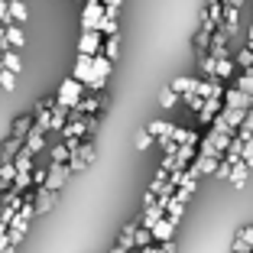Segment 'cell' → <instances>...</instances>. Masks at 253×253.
Masks as SVG:
<instances>
[{
    "label": "cell",
    "instance_id": "obj_1",
    "mask_svg": "<svg viewBox=\"0 0 253 253\" xmlns=\"http://www.w3.org/2000/svg\"><path fill=\"white\" fill-rule=\"evenodd\" d=\"M97 156H101V146H97L91 136H84V140L78 143V149H75L72 156H68V169H72V172H84Z\"/></svg>",
    "mask_w": 253,
    "mask_h": 253
},
{
    "label": "cell",
    "instance_id": "obj_2",
    "mask_svg": "<svg viewBox=\"0 0 253 253\" xmlns=\"http://www.w3.org/2000/svg\"><path fill=\"white\" fill-rule=\"evenodd\" d=\"M82 94H84V82H78V78H65V82L59 84V94H55V101L59 104H65V107H75L78 101H82Z\"/></svg>",
    "mask_w": 253,
    "mask_h": 253
},
{
    "label": "cell",
    "instance_id": "obj_3",
    "mask_svg": "<svg viewBox=\"0 0 253 253\" xmlns=\"http://www.w3.org/2000/svg\"><path fill=\"white\" fill-rule=\"evenodd\" d=\"M59 195L62 192H52V188H33V208H36V217H42V214H49V211L59 205Z\"/></svg>",
    "mask_w": 253,
    "mask_h": 253
},
{
    "label": "cell",
    "instance_id": "obj_4",
    "mask_svg": "<svg viewBox=\"0 0 253 253\" xmlns=\"http://www.w3.org/2000/svg\"><path fill=\"white\" fill-rule=\"evenodd\" d=\"M101 49H104V33H101V30H84L82 36H78V52L97 55Z\"/></svg>",
    "mask_w": 253,
    "mask_h": 253
},
{
    "label": "cell",
    "instance_id": "obj_5",
    "mask_svg": "<svg viewBox=\"0 0 253 253\" xmlns=\"http://www.w3.org/2000/svg\"><path fill=\"white\" fill-rule=\"evenodd\" d=\"M68 175H72L68 163H49V179H45V188L62 192V188H65V182H68Z\"/></svg>",
    "mask_w": 253,
    "mask_h": 253
},
{
    "label": "cell",
    "instance_id": "obj_6",
    "mask_svg": "<svg viewBox=\"0 0 253 253\" xmlns=\"http://www.w3.org/2000/svg\"><path fill=\"white\" fill-rule=\"evenodd\" d=\"M221 107H224V97H205V107L195 114V120H198L201 130H205V126H211V120L221 114Z\"/></svg>",
    "mask_w": 253,
    "mask_h": 253
},
{
    "label": "cell",
    "instance_id": "obj_7",
    "mask_svg": "<svg viewBox=\"0 0 253 253\" xmlns=\"http://www.w3.org/2000/svg\"><path fill=\"white\" fill-rule=\"evenodd\" d=\"M104 3L97 0V3H84V10H82V30H97L101 26V20H104Z\"/></svg>",
    "mask_w": 253,
    "mask_h": 253
},
{
    "label": "cell",
    "instance_id": "obj_8",
    "mask_svg": "<svg viewBox=\"0 0 253 253\" xmlns=\"http://www.w3.org/2000/svg\"><path fill=\"white\" fill-rule=\"evenodd\" d=\"M250 166L244 163V159H237V163H234V169H231V179H227V185L234 188V192H244L247 188V182H250Z\"/></svg>",
    "mask_w": 253,
    "mask_h": 253
},
{
    "label": "cell",
    "instance_id": "obj_9",
    "mask_svg": "<svg viewBox=\"0 0 253 253\" xmlns=\"http://www.w3.org/2000/svg\"><path fill=\"white\" fill-rule=\"evenodd\" d=\"M175 231H179V221H172V217H159L153 224V240L163 244V240H175Z\"/></svg>",
    "mask_w": 253,
    "mask_h": 253
},
{
    "label": "cell",
    "instance_id": "obj_10",
    "mask_svg": "<svg viewBox=\"0 0 253 253\" xmlns=\"http://www.w3.org/2000/svg\"><path fill=\"white\" fill-rule=\"evenodd\" d=\"M62 140H84L88 136V126H84V117H68L65 126L59 130Z\"/></svg>",
    "mask_w": 253,
    "mask_h": 253
},
{
    "label": "cell",
    "instance_id": "obj_11",
    "mask_svg": "<svg viewBox=\"0 0 253 253\" xmlns=\"http://www.w3.org/2000/svg\"><path fill=\"white\" fill-rule=\"evenodd\" d=\"M45 136H49V133H45L42 126H36V124H33V130H30L26 136H23V146H26V149L33 153V156H36V153H42V149L49 146V143H45Z\"/></svg>",
    "mask_w": 253,
    "mask_h": 253
},
{
    "label": "cell",
    "instance_id": "obj_12",
    "mask_svg": "<svg viewBox=\"0 0 253 253\" xmlns=\"http://www.w3.org/2000/svg\"><path fill=\"white\" fill-rule=\"evenodd\" d=\"M217 163H221V156H205V153H198L188 166H192L201 179H205V175H214V172H217Z\"/></svg>",
    "mask_w": 253,
    "mask_h": 253
},
{
    "label": "cell",
    "instance_id": "obj_13",
    "mask_svg": "<svg viewBox=\"0 0 253 253\" xmlns=\"http://www.w3.org/2000/svg\"><path fill=\"white\" fill-rule=\"evenodd\" d=\"M55 101V97H52ZM52 101L45 97V101H36V107H33V124L42 126L45 133H49V120H52Z\"/></svg>",
    "mask_w": 253,
    "mask_h": 253
},
{
    "label": "cell",
    "instance_id": "obj_14",
    "mask_svg": "<svg viewBox=\"0 0 253 253\" xmlns=\"http://www.w3.org/2000/svg\"><path fill=\"white\" fill-rule=\"evenodd\" d=\"M250 104H253V94H247V91H240V88L224 91V107H240V111H247Z\"/></svg>",
    "mask_w": 253,
    "mask_h": 253
},
{
    "label": "cell",
    "instance_id": "obj_15",
    "mask_svg": "<svg viewBox=\"0 0 253 253\" xmlns=\"http://www.w3.org/2000/svg\"><path fill=\"white\" fill-rule=\"evenodd\" d=\"M133 231H136V221H126L124 227H120L114 247H117V250H133Z\"/></svg>",
    "mask_w": 253,
    "mask_h": 253
},
{
    "label": "cell",
    "instance_id": "obj_16",
    "mask_svg": "<svg viewBox=\"0 0 253 253\" xmlns=\"http://www.w3.org/2000/svg\"><path fill=\"white\" fill-rule=\"evenodd\" d=\"M13 179H16L13 159H0V192H7V188L13 185Z\"/></svg>",
    "mask_w": 253,
    "mask_h": 253
},
{
    "label": "cell",
    "instance_id": "obj_17",
    "mask_svg": "<svg viewBox=\"0 0 253 253\" xmlns=\"http://www.w3.org/2000/svg\"><path fill=\"white\" fill-rule=\"evenodd\" d=\"M33 130V114H20V117H13V124H10V136H26Z\"/></svg>",
    "mask_w": 253,
    "mask_h": 253
},
{
    "label": "cell",
    "instance_id": "obj_18",
    "mask_svg": "<svg viewBox=\"0 0 253 253\" xmlns=\"http://www.w3.org/2000/svg\"><path fill=\"white\" fill-rule=\"evenodd\" d=\"M7 45H10V49H23V45H26L23 23H7Z\"/></svg>",
    "mask_w": 253,
    "mask_h": 253
},
{
    "label": "cell",
    "instance_id": "obj_19",
    "mask_svg": "<svg viewBox=\"0 0 253 253\" xmlns=\"http://www.w3.org/2000/svg\"><path fill=\"white\" fill-rule=\"evenodd\" d=\"M3 68L13 75H23V55L20 49H3Z\"/></svg>",
    "mask_w": 253,
    "mask_h": 253
},
{
    "label": "cell",
    "instance_id": "obj_20",
    "mask_svg": "<svg viewBox=\"0 0 253 253\" xmlns=\"http://www.w3.org/2000/svg\"><path fill=\"white\" fill-rule=\"evenodd\" d=\"M91 59H94V55L78 52V59H75V72H72L78 82H88V78H91Z\"/></svg>",
    "mask_w": 253,
    "mask_h": 253
},
{
    "label": "cell",
    "instance_id": "obj_21",
    "mask_svg": "<svg viewBox=\"0 0 253 253\" xmlns=\"http://www.w3.org/2000/svg\"><path fill=\"white\" fill-rule=\"evenodd\" d=\"M234 72H237V62H234L231 55H224V59H217L214 78H221V82H227V78H234Z\"/></svg>",
    "mask_w": 253,
    "mask_h": 253
},
{
    "label": "cell",
    "instance_id": "obj_22",
    "mask_svg": "<svg viewBox=\"0 0 253 253\" xmlns=\"http://www.w3.org/2000/svg\"><path fill=\"white\" fill-rule=\"evenodd\" d=\"M68 120V107L59 104V101H52V120H49V130H62Z\"/></svg>",
    "mask_w": 253,
    "mask_h": 253
},
{
    "label": "cell",
    "instance_id": "obj_23",
    "mask_svg": "<svg viewBox=\"0 0 253 253\" xmlns=\"http://www.w3.org/2000/svg\"><path fill=\"white\" fill-rule=\"evenodd\" d=\"M20 149H23V140H20V136H7V140L0 143V159H13Z\"/></svg>",
    "mask_w": 253,
    "mask_h": 253
},
{
    "label": "cell",
    "instance_id": "obj_24",
    "mask_svg": "<svg viewBox=\"0 0 253 253\" xmlns=\"http://www.w3.org/2000/svg\"><path fill=\"white\" fill-rule=\"evenodd\" d=\"M101 52H104L111 62L120 59V33H114V36H104V49H101Z\"/></svg>",
    "mask_w": 253,
    "mask_h": 253
},
{
    "label": "cell",
    "instance_id": "obj_25",
    "mask_svg": "<svg viewBox=\"0 0 253 253\" xmlns=\"http://www.w3.org/2000/svg\"><path fill=\"white\" fill-rule=\"evenodd\" d=\"M153 244V231L149 227H143V224H136V231H133V247L136 250H143V247Z\"/></svg>",
    "mask_w": 253,
    "mask_h": 253
},
{
    "label": "cell",
    "instance_id": "obj_26",
    "mask_svg": "<svg viewBox=\"0 0 253 253\" xmlns=\"http://www.w3.org/2000/svg\"><path fill=\"white\" fill-rule=\"evenodd\" d=\"M195 82H198V78H172L169 88L182 97V94H188V91H195Z\"/></svg>",
    "mask_w": 253,
    "mask_h": 253
},
{
    "label": "cell",
    "instance_id": "obj_27",
    "mask_svg": "<svg viewBox=\"0 0 253 253\" xmlns=\"http://www.w3.org/2000/svg\"><path fill=\"white\" fill-rule=\"evenodd\" d=\"M234 88L247 91V94H253V68H240L237 75V82H234Z\"/></svg>",
    "mask_w": 253,
    "mask_h": 253
},
{
    "label": "cell",
    "instance_id": "obj_28",
    "mask_svg": "<svg viewBox=\"0 0 253 253\" xmlns=\"http://www.w3.org/2000/svg\"><path fill=\"white\" fill-rule=\"evenodd\" d=\"M175 250H179V244H175V240H163V244H156V240H153V244L143 247L140 253H175Z\"/></svg>",
    "mask_w": 253,
    "mask_h": 253
},
{
    "label": "cell",
    "instance_id": "obj_29",
    "mask_svg": "<svg viewBox=\"0 0 253 253\" xmlns=\"http://www.w3.org/2000/svg\"><path fill=\"white\" fill-rule=\"evenodd\" d=\"M211 36H214V33H208V30H201V26H198V33H195V39H192L195 52H208V49H211Z\"/></svg>",
    "mask_w": 253,
    "mask_h": 253
},
{
    "label": "cell",
    "instance_id": "obj_30",
    "mask_svg": "<svg viewBox=\"0 0 253 253\" xmlns=\"http://www.w3.org/2000/svg\"><path fill=\"white\" fill-rule=\"evenodd\" d=\"M26 16H30L26 3H23V0H10V20L13 23H26Z\"/></svg>",
    "mask_w": 253,
    "mask_h": 253
},
{
    "label": "cell",
    "instance_id": "obj_31",
    "mask_svg": "<svg viewBox=\"0 0 253 253\" xmlns=\"http://www.w3.org/2000/svg\"><path fill=\"white\" fill-rule=\"evenodd\" d=\"M13 166H16V169H33V166H36V156H33V153H30L26 146H23L20 153L13 156Z\"/></svg>",
    "mask_w": 253,
    "mask_h": 253
},
{
    "label": "cell",
    "instance_id": "obj_32",
    "mask_svg": "<svg viewBox=\"0 0 253 253\" xmlns=\"http://www.w3.org/2000/svg\"><path fill=\"white\" fill-rule=\"evenodd\" d=\"M68 156H72V149L65 146V140L55 143V146L49 149V159H52V163H68Z\"/></svg>",
    "mask_w": 253,
    "mask_h": 253
},
{
    "label": "cell",
    "instance_id": "obj_33",
    "mask_svg": "<svg viewBox=\"0 0 253 253\" xmlns=\"http://www.w3.org/2000/svg\"><path fill=\"white\" fill-rule=\"evenodd\" d=\"M182 104H185L192 114H198L201 107H205V97H201V94H195V91H188V94H182Z\"/></svg>",
    "mask_w": 253,
    "mask_h": 253
},
{
    "label": "cell",
    "instance_id": "obj_34",
    "mask_svg": "<svg viewBox=\"0 0 253 253\" xmlns=\"http://www.w3.org/2000/svg\"><path fill=\"white\" fill-rule=\"evenodd\" d=\"M97 30L104 33V36H114V33H120L117 16H114V13H104V20H101V26H97Z\"/></svg>",
    "mask_w": 253,
    "mask_h": 253
},
{
    "label": "cell",
    "instance_id": "obj_35",
    "mask_svg": "<svg viewBox=\"0 0 253 253\" xmlns=\"http://www.w3.org/2000/svg\"><path fill=\"white\" fill-rule=\"evenodd\" d=\"M133 146H136V149H140V153H143V149H149V146H156V136H153V133H149V130H146V126H143L140 133H136Z\"/></svg>",
    "mask_w": 253,
    "mask_h": 253
},
{
    "label": "cell",
    "instance_id": "obj_36",
    "mask_svg": "<svg viewBox=\"0 0 253 253\" xmlns=\"http://www.w3.org/2000/svg\"><path fill=\"white\" fill-rule=\"evenodd\" d=\"M179 101H182V97L175 94L172 88H163V91H159V107H166V111H169V107H175Z\"/></svg>",
    "mask_w": 253,
    "mask_h": 253
},
{
    "label": "cell",
    "instance_id": "obj_37",
    "mask_svg": "<svg viewBox=\"0 0 253 253\" xmlns=\"http://www.w3.org/2000/svg\"><path fill=\"white\" fill-rule=\"evenodd\" d=\"M146 130H149V133H153V136H166V133H169V130H172V124H169V120H149V124H146Z\"/></svg>",
    "mask_w": 253,
    "mask_h": 253
},
{
    "label": "cell",
    "instance_id": "obj_38",
    "mask_svg": "<svg viewBox=\"0 0 253 253\" xmlns=\"http://www.w3.org/2000/svg\"><path fill=\"white\" fill-rule=\"evenodd\" d=\"M166 217H172V221H182V217H185V205H182L179 198H172L169 208H166Z\"/></svg>",
    "mask_w": 253,
    "mask_h": 253
},
{
    "label": "cell",
    "instance_id": "obj_39",
    "mask_svg": "<svg viewBox=\"0 0 253 253\" xmlns=\"http://www.w3.org/2000/svg\"><path fill=\"white\" fill-rule=\"evenodd\" d=\"M234 62H237V68H253V49H250V45H244V49L234 55Z\"/></svg>",
    "mask_w": 253,
    "mask_h": 253
},
{
    "label": "cell",
    "instance_id": "obj_40",
    "mask_svg": "<svg viewBox=\"0 0 253 253\" xmlns=\"http://www.w3.org/2000/svg\"><path fill=\"white\" fill-rule=\"evenodd\" d=\"M16 78H20V75L7 72V68H0V91H13L16 88Z\"/></svg>",
    "mask_w": 253,
    "mask_h": 253
},
{
    "label": "cell",
    "instance_id": "obj_41",
    "mask_svg": "<svg viewBox=\"0 0 253 253\" xmlns=\"http://www.w3.org/2000/svg\"><path fill=\"white\" fill-rule=\"evenodd\" d=\"M231 169H234V163H231V159H224V156H221V163H217V172H214V179L227 182V179H231Z\"/></svg>",
    "mask_w": 253,
    "mask_h": 253
},
{
    "label": "cell",
    "instance_id": "obj_42",
    "mask_svg": "<svg viewBox=\"0 0 253 253\" xmlns=\"http://www.w3.org/2000/svg\"><path fill=\"white\" fill-rule=\"evenodd\" d=\"M195 192H198V188H192V185H179V188H175V195H172V198H179L182 205H188V201L195 198Z\"/></svg>",
    "mask_w": 253,
    "mask_h": 253
},
{
    "label": "cell",
    "instance_id": "obj_43",
    "mask_svg": "<svg viewBox=\"0 0 253 253\" xmlns=\"http://www.w3.org/2000/svg\"><path fill=\"white\" fill-rule=\"evenodd\" d=\"M45 179H49V166L45 169H39V166H33V188H42Z\"/></svg>",
    "mask_w": 253,
    "mask_h": 253
},
{
    "label": "cell",
    "instance_id": "obj_44",
    "mask_svg": "<svg viewBox=\"0 0 253 253\" xmlns=\"http://www.w3.org/2000/svg\"><path fill=\"white\" fill-rule=\"evenodd\" d=\"M240 159H244V163H247V166L253 169V136H250V140L244 143V153H240Z\"/></svg>",
    "mask_w": 253,
    "mask_h": 253
},
{
    "label": "cell",
    "instance_id": "obj_45",
    "mask_svg": "<svg viewBox=\"0 0 253 253\" xmlns=\"http://www.w3.org/2000/svg\"><path fill=\"white\" fill-rule=\"evenodd\" d=\"M0 23H3V26L13 23V20H10V0H0Z\"/></svg>",
    "mask_w": 253,
    "mask_h": 253
},
{
    "label": "cell",
    "instance_id": "obj_46",
    "mask_svg": "<svg viewBox=\"0 0 253 253\" xmlns=\"http://www.w3.org/2000/svg\"><path fill=\"white\" fill-rule=\"evenodd\" d=\"M101 3H104V10H107V13H114V16H117V13H120V3H124V0H101Z\"/></svg>",
    "mask_w": 253,
    "mask_h": 253
},
{
    "label": "cell",
    "instance_id": "obj_47",
    "mask_svg": "<svg viewBox=\"0 0 253 253\" xmlns=\"http://www.w3.org/2000/svg\"><path fill=\"white\" fill-rule=\"evenodd\" d=\"M240 126H247V130H253V104L247 107V117H244V124H240Z\"/></svg>",
    "mask_w": 253,
    "mask_h": 253
},
{
    "label": "cell",
    "instance_id": "obj_48",
    "mask_svg": "<svg viewBox=\"0 0 253 253\" xmlns=\"http://www.w3.org/2000/svg\"><path fill=\"white\" fill-rule=\"evenodd\" d=\"M3 49H10V45H7V26L0 23V52H3Z\"/></svg>",
    "mask_w": 253,
    "mask_h": 253
},
{
    "label": "cell",
    "instance_id": "obj_49",
    "mask_svg": "<svg viewBox=\"0 0 253 253\" xmlns=\"http://www.w3.org/2000/svg\"><path fill=\"white\" fill-rule=\"evenodd\" d=\"M107 253H124V250H117V247H111V250H107Z\"/></svg>",
    "mask_w": 253,
    "mask_h": 253
},
{
    "label": "cell",
    "instance_id": "obj_50",
    "mask_svg": "<svg viewBox=\"0 0 253 253\" xmlns=\"http://www.w3.org/2000/svg\"><path fill=\"white\" fill-rule=\"evenodd\" d=\"M124 253H140V250H136V247H133V250H124Z\"/></svg>",
    "mask_w": 253,
    "mask_h": 253
},
{
    "label": "cell",
    "instance_id": "obj_51",
    "mask_svg": "<svg viewBox=\"0 0 253 253\" xmlns=\"http://www.w3.org/2000/svg\"><path fill=\"white\" fill-rule=\"evenodd\" d=\"M84 3H97V0H84Z\"/></svg>",
    "mask_w": 253,
    "mask_h": 253
}]
</instances>
